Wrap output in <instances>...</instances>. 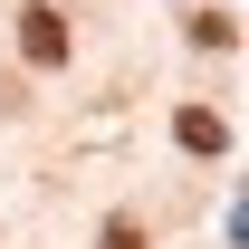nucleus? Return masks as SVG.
<instances>
[{
	"label": "nucleus",
	"mask_w": 249,
	"mask_h": 249,
	"mask_svg": "<svg viewBox=\"0 0 249 249\" xmlns=\"http://www.w3.org/2000/svg\"><path fill=\"white\" fill-rule=\"evenodd\" d=\"M173 134H182V154H220V144H230L211 106H182V115H173Z\"/></svg>",
	"instance_id": "obj_2"
},
{
	"label": "nucleus",
	"mask_w": 249,
	"mask_h": 249,
	"mask_svg": "<svg viewBox=\"0 0 249 249\" xmlns=\"http://www.w3.org/2000/svg\"><path fill=\"white\" fill-rule=\"evenodd\" d=\"M19 48H29V67H67V19L38 0V10H19Z\"/></svg>",
	"instance_id": "obj_1"
},
{
	"label": "nucleus",
	"mask_w": 249,
	"mask_h": 249,
	"mask_svg": "<svg viewBox=\"0 0 249 249\" xmlns=\"http://www.w3.org/2000/svg\"><path fill=\"white\" fill-rule=\"evenodd\" d=\"M106 249H144V230L134 220H106Z\"/></svg>",
	"instance_id": "obj_3"
}]
</instances>
